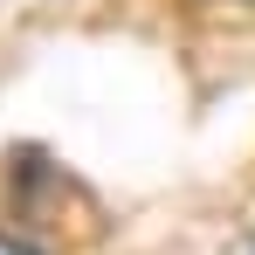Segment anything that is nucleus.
<instances>
[{
  "label": "nucleus",
  "instance_id": "obj_2",
  "mask_svg": "<svg viewBox=\"0 0 255 255\" xmlns=\"http://www.w3.org/2000/svg\"><path fill=\"white\" fill-rule=\"evenodd\" d=\"M228 255H255V235H242V242H228Z\"/></svg>",
  "mask_w": 255,
  "mask_h": 255
},
{
  "label": "nucleus",
  "instance_id": "obj_1",
  "mask_svg": "<svg viewBox=\"0 0 255 255\" xmlns=\"http://www.w3.org/2000/svg\"><path fill=\"white\" fill-rule=\"evenodd\" d=\"M0 255H42V249H28V242H14V235H0Z\"/></svg>",
  "mask_w": 255,
  "mask_h": 255
}]
</instances>
